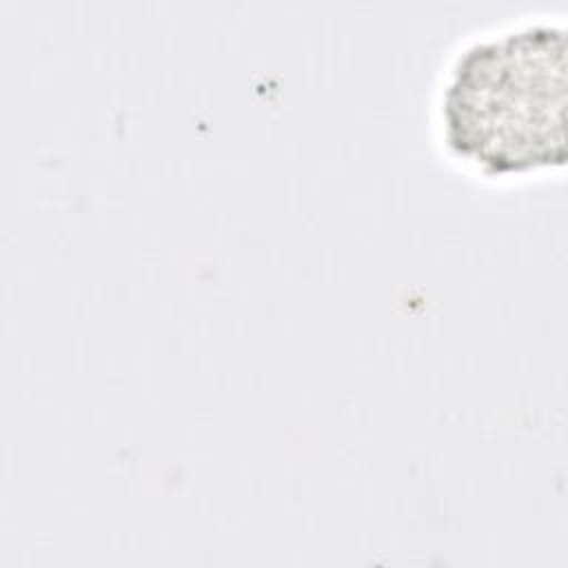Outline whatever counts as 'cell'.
Returning <instances> with one entry per match:
<instances>
[{
  "label": "cell",
  "instance_id": "6da1fadb",
  "mask_svg": "<svg viewBox=\"0 0 568 568\" xmlns=\"http://www.w3.org/2000/svg\"><path fill=\"white\" fill-rule=\"evenodd\" d=\"M564 27L528 20L470 40L439 98L448 153L486 178L564 162Z\"/></svg>",
  "mask_w": 568,
  "mask_h": 568
}]
</instances>
